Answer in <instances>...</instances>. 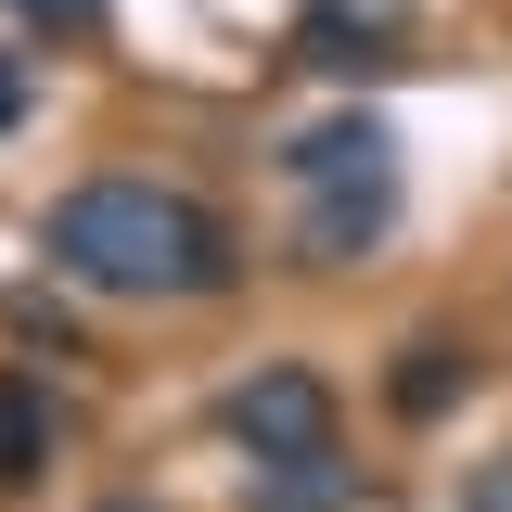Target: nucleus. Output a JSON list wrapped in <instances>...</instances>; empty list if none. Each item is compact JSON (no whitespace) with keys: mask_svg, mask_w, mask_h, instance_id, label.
Returning a JSON list of instances; mask_svg holds the SVG:
<instances>
[{"mask_svg":"<svg viewBox=\"0 0 512 512\" xmlns=\"http://www.w3.org/2000/svg\"><path fill=\"white\" fill-rule=\"evenodd\" d=\"M474 384V346H448V333H423V346H397V372H384V410L397 423H436L448 397Z\"/></svg>","mask_w":512,"mask_h":512,"instance_id":"5","label":"nucleus"},{"mask_svg":"<svg viewBox=\"0 0 512 512\" xmlns=\"http://www.w3.org/2000/svg\"><path fill=\"white\" fill-rule=\"evenodd\" d=\"M231 448H256V461H295V448H333V384L308 372V359H269V372L231 384Z\"/></svg>","mask_w":512,"mask_h":512,"instance_id":"2","label":"nucleus"},{"mask_svg":"<svg viewBox=\"0 0 512 512\" xmlns=\"http://www.w3.org/2000/svg\"><path fill=\"white\" fill-rule=\"evenodd\" d=\"M410 39V0H308V64L359 77V64H397Z\"/></svg>","mask_w":512,"mask_h":512,"instance_id":"4","label":"nucleus"},{"mask_svg":"<svg viewBox=\"0 0 512 512\" xmlns=\"http://www.w3.org/2000/svg\"><path fill=\"white\" fill-rule=\"evenodd\" d=\"M90 512H154V500H90Z\"/></svg>","mask_w":512,"mask_h":512,"instance_id":"12","label":"nucleus"},{"mask_svg":"<svg viewBox=\"0 0 512 512\" xmlns=\"http://www.w3.org/2000/svg\"><path fill=\"white\" fill-rule=\"evenodd\" d=\"M384 116H320V128H295L282 141V180L295 192H346V180H384Z\"/></svg>","mask_w":512,"mask_h":512,"instance_id":"3","label":"nucleus"},{"mask_svg":"<svg viewBox=\"0 0 512 512\" xmlns=\"http://www.w3.org/2000/svg\"><path fill=\"white\" fill-rule=\"evenodd\" d=\"M372 231H384V180H346V192H308V231L295 244H308V269H346Z\"/></svg>","mask_w":512,"mask_h":512,"instance_id":"7","label":"nucleus"},{"mask_svg":"<svg viewBox=\"0 0 512 512\" xmlns=\"http://www.w3.org/2000/svg\"><path fill=\"white\" fill-rule=\"evenodd\" d=\"M461 512H512V461L487 474V487H461Z\"/></svg>","mask_w":512,"mask_h":512,"instance_id":"10","label":"nucleus"},{"mask_svg":"<svg viewBox=\"0 0 512 512\" xmlns=\"http://www.w3.org/2000/svg\"><path fill=\"white\" fill-rule=\"evenodd\" d=\"M13 13H26L39 39H103V26H116V0H13Z\"/></svg>","mask_w":512,"mask_h":512,"instance_id":"9","label":"nucleus"},{"mask_svg":"<svg viewBox=\"0 0 512 512\" xmlns=\"http://www.w3.org/2000/svg\"><path fill=\"white\" fill-rule=\"evenodd\" d=\"M13 128H26V77L0 64V141H13Z\"/></svg>","mask_w":512,"mask_h":512,"instance_id":"11","label":"nucleus"},{"mask_svg":"<svg viewBox=\"0 0 512 512\" xmlns=\"http://www.w3.org/2000/svg\"><path fill=\"white\" fill-rule=\"evenodd\" d=\"M39 256L90 295H218L231 282V231L167 180H77L52 205Z\"/></svg>","mask_w":512,"mask_h":512,"instance_id":"1","label":"nucleus"},{"mask_svg":"<svg viewBox=\"0 0 512 512\" xmlns=\"http://www.w3.org/2000/svg\"><path fill=\"white\" fill-rule=\"evenodd\" d=\"M256 512H346L359 500V461H333V448H295V461H256Z\"/></svg>","mask_w":512,"mask_h":512,"instance_id":"6","label":"nucleus"},{"mask_svg":"<svg viewBox=\"0 0 512 512\" xmlns=\"http://www.w3.org/2000/svg\"><path fill=\"white\" fill-rule=\"evenodd\" d=\"M39 461H52V397L26 372H0V487H26Z\"/></svg>","mask_w":512,"mask_h":512,"instance_id":"8","label":"nucleus"}]
</instances>
